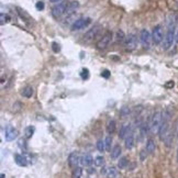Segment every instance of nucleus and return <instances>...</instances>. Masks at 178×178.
<instances>
[{"mask_svg":"<svg viewBox=\"0 0 178 178\" xmlns=\"http://www.w3.org/2000/svg\"><path fill=\"white\" fill-rule=\"evenodd\" d=\"M162 123H163V112L162 110H156L152 115L151 123H150V128L153 133H158V130L161 128Z\"/></svg>","mask_w":178,"mask_h":178,"instance_id":"nucleus-1","label":"nucleus"},{"mask_svg":"<svg viewBox=\"0 0 178 178\" xmlns=\"http://www.w3.org/2000/svg\"><path fill=\"white\" fill-rule=\"evenodd\" d=\"M175 35H176V33H175L174 25H169L166 36L164 37V43H163V48L164 50H169L173 46V44L175 42Z\"/></svg>","mask_w":178,"mask_h":178,"instance_id":"nucleus-2","label":"nucleus"},{"mask_svg":"<svg viewBox=\"0 0 178 178\" xmlns=\"http://www.w3.org/2000/svg\"><path fill=\"white\" fill-rule=\"evenodd\" d=\"M67 6H68L67 1H63V2H61V4H56V6H55V7H53V9H52V16H53L55 19L61 18L63 14L66 13Z\"/></svg>","mask_w":178,"mask_h":178,"instance_id":"nucleus-3","label":"nucleus"},{"mask_svg":"<svg viewBox=\"0 0 178 178\" xmlns=\"http://www.w3.org/2000/svg\"><path fill=\"white\" fill-rule=\"evenodd\" d=\"M152 39V34L148 32L146 29H143L140 32V41H141L142 45L145 47V48H150L151 47V41Z\"/></svg>","mask_w":178,"mask_h":178,"instance_id":"nucleus-4","label":"nucleus"},{"mask_svg":"<svg viewBox=\"0 0 178 178\" xmlns=\"http://www.w3.org/2000/svg\"><path fill=\"white\" fill-rule=\"evenodd\" d=\"M152 39L155 44H161L164 40V32L161 25H156L152 32Z\"/></svg>","mask_w":178,"mask_h":178,"instance_id":"nucleus-5","label":"nucleus"},{"mask_svg":"<svg viewBox=\"0 0 178 178\" xmlns=\"http://www.w3.org/2000/svg\"><path fill=\"white\" fill-rule=\"evenodd\" d=\"M111 40H112V33H111L110 31H107L106 34L100 39V41H98L97 48L98 50H104L111 43Z\"/></svg>","mask_w":178,"mask_h":178,"instance_id":"nucleus-6","label":"nucleus"},{"mask_svg":"<svg viewBox=\"0 0 178 178\" xmlns=\"http://www.w3.org/2000/svg\"><path fill=\"white\" fill-rule=\"evenodd\" d=\"M168 133H169V120L163 119V123H162L161 128L158 130V138H159V140L164 142L165 138L167 136Z\"/></svg>","mask_w":178,"mask_h":178,"instance_id":"nucleus-7","label":"nucleus"},{"mask_svg":"<svg viewBox=\"0 0 178 178\" xmlns=\"http://www.w3.org/2000/svg\"><path fill=\"white\" fill-rule=\"evenodd\" d=\"M90 22H91V20L89 19V18H80V19L76 20L74 23L71 24V31L81 30V29H84V28L87 27Z\"/></svg>","mask_w":178,"mask_h":178,"instance_id":"nucleus-8","label":"nucleus"},{"mask_svg":"<svg viewBox=\"0 0 178 178\" xmlns=\"http://www.w3.org/2000/svg\"><path fill=\"white\" fill-rule=\"evenodd\" d=\"M18 136V131L17 129H14L12 125H7L4 128V139L7 141H13L14 139H17Z\"/></svg>","mask_w":178,"mask_h":178,"instance_id":"nucleus-9","label":"nucleus"},{"mask_svg":"<svg viewBox=\"0 0 178 178\" xmlns=\"http://www.w3.org/2000/svg\"><path fill=\"white\" fill-rule=\"evenodd\" d=\"M124 145L128 150H132L133 146H134V133H133L132 128H130V130H129L128 133H127V135H125Z\"/></svg>","mask_w":178,"mask_h":178,"instance_id":"nucleus-10","label":"nucleus"},{"mask_svg":"<svg viewBox=\"0 0 178 178\" xmlns=\"http://www.w3.org/2000/svg\"><path fill=\"white\" fill-rule=\"evenodd\" d=\"M67 161H68V165H69V167H71V168L78 167V164H79V162H80L79 154H78L77 152H73V153H71V154H69Z\"/></svg>","mask_w":178,"mask_h":178,"instance_id":"nucleus-11","label":"nucleus"},{"mask_svg":"<svg viewBox=\"0 0 178 178\" xmlns=\"http://www.w3.org/2000/svg\"><path fill=\"white\" fill-rule=\"evenodd\" d=\"M136 36H135L134 34H130L128 37H127V41H125V47H127V50L128 51H134L136 48Z\"/></svg>","mask_w":178,"mask_h":178,"instance_id":"nucleus-12","label":"nucleus"},{"mask_svg":"<svg viewBox=\"0 0 178 178\" xmlns=\"http://www.w3.org/2000/svg\"><path fill=\"white\" fill-rule=\"evenodd\" d=\"M99 30H100L99 25H96V27L91 28L90 30L88 31L87 33L84 35V40L88 41V42H89V41H91V40H94L95 37L97 36V34H98V32H99Z\"/></svg>","mask_w":178,"mask_h":178,"instance_id":"nucleus-13","label":"nucleus"},{"mask_svg":"<svg viewBox=\"0 0 178 178\" xmlns=\"http://www.w3.org/2000/svg\"><path fill=\"white\" fill-rule=\"evenodd\" d=\"M14 162L17 163L19 166H21V167H25V166H28V164H29V162L27 161V158L24 157V155L22 154H16L14 155Z\"/></svg>","mask_w":178,"mask_h":178,"instance_id":"nucleus-14","label":"nucleus"},{"mask_svg":"<svg viewBox=\"0 0 178 178\" xmlns=\"http://www.w3.org/2000/svg\"><path fill=\"white\" fill-rule=\"evenodd\" d=\"M78 6H79V4H78L77 1H71V2H68V6H67V10H66V16H71V14H73L76 11V9L78 8Z\"/></svg>","mask_w":178,"mask_h":178,"instance_id":"nucleus-15","label":"nucleus"},{"mask_svg":"<svg viewBox=\"0 0 178 178\" xmlns=\"http://www.w3.org/2000/svg\"><path fill=\"white\" fill-rule=\"evenodd\" d=\"M80 163L81 165L84 166H90L92 163H94V158L90 154H85L83 157L80 158Z\"/></svg>","mask_w":178,"mask_h":178,"instance_id":"nucleus-16","label":"nucleus"},{"mask_svg":"<svg viewBox=\"0 0 178 178\" xmlns=\"http://www.w3.org/2000/svg\"><path fill=\"white\" fill-rule=\"evenodd\" d=\"M121 146L120 145H114L113 148L111 150V157L113 158V159H117V158L120 157V155H121Z\"/></svg>","mask_w":178,"mask_h":178,"instance_id":"nucleus-17","label":"nucleus"},{"mask_svg":"<svg viewBox=\"0 0 178 178\" xmlns=\"http://www.w3.org/2000/svg\"><path fill=\"white\" fill-rule=\"evenodd\" d=\"M155 148H156V145H155L154 140H147V143H146V151H147L148 154H153L155 152Z\"/></svg>","mask_w":178,"mask_h":178,"instance_id":"nucleus-18","label":"nucleus"},{"mask_svg":"<svg viewBox=\"0 0 178 178\" xmlns=\"http://www.w3.org/2000/svg\"><path fill=\"white\" fill-rule=\"evenodd\" d=\"M21 95L24 98H31L33 96V88L31 87V86H28V87L23 88V90L21 91Z\"/></svg>","mask_w":178,"mask_h":178,"instance_id":"nucleus-19","label":"nucleus"},{"mask_svg":"<svg viewBox=\"0 0 178 178\" xmlns=\"http://www.w3.org/2000/svg\"><path fill=\"white\" fill-rule=\"evenodd\" d=\"M115 129H117L115 121H114V120H111V121L107 124V132L109 133V134H112V133L115 132Z\"/></svg>","mask_w":178,"mask_h":178,"instance_id":"nucleus-20","label":"nucleus"},{"mask_svg":"<svg viewBox=\"0 0 178 178\" xmlns=\"http://www.w3.org/2000/svg\"><path fill=\"white\" fill-rule=\"evenodd\" d=\"M130 128H131V125H130V124L121 127V130H120V133H119V138H120V139H125V135H127L128 131L130 130Z\"/></svg>","mask_w":178,"mask_h":178,"instance_id":"nucleus-21","label":"nucleus"},{"mask_svg":"<svg viewBox=\"0 0 178 178\" xmlns=\"http://www.w3.org/2000/svg\"><path fill=\"white\" fill-rule=\"evenodd\" d=\"M128 163H129L128 157H125V156H123V157L120 158V161L118 162V167L120 168V169H123V168L127 167V165H128Z\"/></svg>","mask_w":178,"mask_h":178,"instance_id":"nucleus-22","label":"nucleus"},{"mask_svg":"<svg viewBox=\"0 0 178 178\" xmlns=\"http://www.w3.org/2000/svg\"><path fill=\"white\" fill-rule=\"evenodd\" d=\"M81 175H83V169H81L79 166L73 169V173H71V178H80Z\"/></svg>","mask_w":178,"mask_h":178,"instance_id":"nucleus-23","label":"nucleus"},{"mask_svg":"<svg viewBox=\"0 0 178 178\" xmlns=\"http://www.w3.org/2000/svg\"><path fill=\"white\" fill-rule=\"evenodd\" d=\"M10 21V16L7 13H1L0 14V23L1 25H4V23H8Z\"/></svg>","mask_w":178,"mask_h":178,"instance_id":"nucleus-24","label":"nucleus"},{"mask_svg":"<svg viewBox=\"0 0 178 178\" xmlns=\"http://www.w3.org/2000/svg\"><path fill=\"white\" fill-rule=\"evenodd\" d=\"M94 163L96 166L98 167H101V166H104V156H97V157L94 159Z\"/></svg>","mask_w":178,"mask_h":178,"instance_id":"nucleus-25","label":"nucleus"},{"mask_svg":"<svg viewBox=\"0 0 178 178\" xmlns=\"http://www.w3.org/2000/svg\"><path fill=\"white\" fill-rule=\"evenodd\" d=\"M107 177L108 178H115L117 177V171H115V168H113V167L108 168Z\"/></svg>","mask_w":178,"mask_h":178,"instance_id":"nucleus-26","label":"nucleus"},{"mask_svg":"<svg viewBox=\"0 0 178 178\" xmlns=\"http://www.w3.org/2000/svg\"><path fill=\"white\" fill-rule=\"evenodd\" d=\"M104 144H106V150H107V152H111V144H112V138H111L110 135L106 138V140H104Z\"/></svg>","mask_w":178,"mask_h":178,"instance_id":"nucleus-27","label":"nucleus"},{"mask_svg":"<svg viewBox=\"0 0 178 178\" xmlns=\"http://www.w3.org/2000/svg\"><path fill=\"white\" fill-rule=\"evenodd\" d=\"M171 142H173V134H171V132H169V133H168V134H167V136L165 138L164 143H165V145H166L167 147H171Z\"/></svg>","mask_w":178,"mask_h":178,"instance_id":"nucleus-28","label":"nucleus"},{"mask_svg":"<svg viewBox=\"0 0 178 178\" xmlns=\"http://www.w3.org/2000/svg\"><path fill=\"white\" fill-rule=\"evenodd\" d=\"M33 132H34V128L33 127H27L25 128V138L27 139H30L32 138V135H33Z\"/></svg>","mask_w":178,"mask_h":178,"instance_id":"nucleus-29","label":"nucleus"},{"mask_svg":"<svg viewBox=\"0 0 178 178\" xmlns=\"http://www.w3.org/2000/svg\"><path fill=\"white\" fill-rule=\"evenodd\" d=\"M97 148L99 152H104V150H106V144H104V141H102V140H99V141L97 142Z\"/></svg>","mask_w":178,"mask_h":178,"instance_id":"nucleus-30","label":"nucleus"},{"mask_svg":"<svg viewBox=\"0 0 178 178\" xmlns=\"http://www.w3.org/2000/svg\"><path fill=\"white\" fill-rule=\"evenodd\" d=\"M123 40H124V33H123V31L119 30L117 32V41L118 42H121Z\"/></svg>","mask_w":178,"mask_h":178,"instance_id":"nucleus-31","label":"nucleus"},{"mask_svg":"<svg viewBox=\"0 0 178 178\" xmlns=\"http://www.w3.org/2000/svg\"><path fill=\"white\" fill-rule=\"evenodd\" d=\"M80 77L83 78V79H88V78H89V71H88L87 68H84V69L81 71Z\"/></svg>","mask_w":178,"mask_h":178,"instance_id":"nucleus-32","label":"nucleus"},{"mask_svg":"<svg viewBox=\"0 0 178 178\" xmlns=\"http://www.w3.org/2000/svg\"><path fill=\"white\" fill-rule=\"evenodd\" d=\"M120 112H121L122 117H127V115L130 114V108L129 107H122V109H121Z\"/></svg>","mask_w":178,"mask_h":178,"instance_id":"nucleus-33","label":"nucleus"},{"mask_svg":"<svg viewBox=\"0 0 178 178\" xmlns=\"http://www.w3.org/2000/svg\"><path fill=\"white\" fill-rule=\"evenodd\" d=\"M18 145H19L21 148H24V151H27V143H25V140L20 139L19 142H18Z\"/></svg>","mask_w":178,"mask_h":178,"instance_id":"nucleus-34","label":"nucleus"},{"mask_svg":"<svg viewBox=\"0 0 178 178\" xmlns=\"http://www.w3.org/2000/svg\"><path fill=\"white\" fill-rule=\"evenodd\" d=\"M35 8H36L39 11H41V10H43L44 8H45V4H44L43 1H37L36 4H35Z\"/></svg>","mask_w":178,"mask_h":178,"instance_id":"nucleus-35","label":"nucleus"},{"mask_svg":"<svg viewBox=\"0 0 178 178\" xmlns=\"http://www.w3.org/2000/svg\"><path fill=\"white\" fill-rule=\"evenodd\" d=\"M52 48H53V51L55 52V53H57L58 51L61 50V47H60V45H58V44H57L56 42H53V43H52Z\"/></svg>","mask_w":178,"mask_h":178,"instance_id":"nucleus-36","label":"nucleus"},{"mask_svg":"<svg viewBox=\"0 0 178 178\" xmlns=\"http://www.w3.org/2000/svg\"><path fill=\"white\" fill-rule=\"evenodd\" d=\"M147 151H145V150H142L141 151V161L142 162H144L145 161V158H146V156H147Z\"/></svg>","mask_w":178,"mask_h":178,"instance_id":"nucleus-37","label":"nucleus"},{"mask_svg":"<svg viewBox=\"0 0 178 178\" xmlns=\"http://www.w3.org/2000/svg\"><path fill=\"white\" fill-rule=\"evenodd\" d=\"M101 76L104 78H109L110 77V71H108V69H104V71L101 73Z\"/></svg>","mask_w":178,"mask_h":178,"instance_id":"nucleus-38","label":"nucleus"},{"mask_svg":"<svg viewBox=\"0 0 178 178\" xmlns=\"http://www.w3.org/2000/svg\"><path fill=\"white\" fill-rule=\"evenodd\" d=\"M165 86H166V88H173V87H174V81H173V80L168 81V83L165 85Z\"/></svg>","mask_w":178,"mask_h":178,"instance_id":"nucleus-39","label":"nucleus"},{"mask_svg":"<svg viewBox=\"0 0 178 178\" xmlns=\"http://www.w3.org/2000/svg\"><path fill=\"white\" fill-rule=\"evenodd\" d=\"M175 41H176V43L178 44V31L176 32V35H175Z\"/></svg>","mask_w":178,"mask_h":178,"instance_id":"nucleus-40","label":"nucleus"},{"mask_svg":"<svg viewBox=\"0 0 178 178\" xmlns=\"http://www.w3.org/2000/svg\"><path fill=\"white\" fill-rule=\"evenodd\" d=\"M52 2H56V1H61V0H51Z\"/></svg>","mask_w":178,"mask_h":178,"instance_id":"nucleus-41","label":"nucleus"},{"mask_svg":"<svg viewBox=\"0 0 178 178\" xmlns=\"http://www.w3.org/2000/svg\"><path fill=\"white\" fill-rule=\"evenodd\" d=\"M1 178H4V174H1Z\"/></svg>","mask_w":178,"mask_h":178,"instance_id":"nucleus-42","label":"nucleus"},{"mask_svg":"<svg viewBox=\"0 0 178 178\" xmlns=\"http://www.w3.org/2000/svg\"><path fill=\"white\" fill-rule=\"evenodd\" d=\"M177 162H178V150H177Z\"/></svg>","mask_w":178,"mask_h":178,"instance_id":"nucleus-43","label":"nucleus"}]
</instances>
